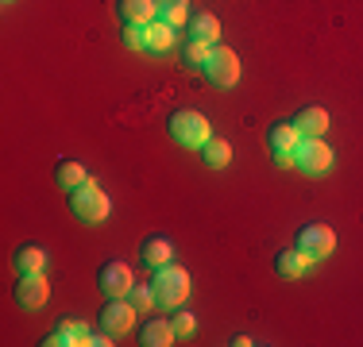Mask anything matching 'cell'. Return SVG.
Returning <instances> with one entry per match:
<instances>
[{
	"mask_svg": "<svg viewBox=\"0 0 363 347\" xmlns=\"http://www.w3.org/2000/svg\"><path fill=\"white\" fill-rule=\"evenodd\" d=\"M120 16L128 23H155L159 20V0H116Z\"/></svg>",
	"mask_w": 363,
	"mask_h": 347,
	"instance_id": "obj_16",
	"label": "cell"
},
{
	"mask_svg": "<svg viewBox=\"0 0 363 347\" xmlns=\"http://www.w3.org/2000/svg\"><path fill=\"white\" fill-rule=\"evenodd\" d=\"M16 271H20V274L47 271V251H43L39 243H23V247L16 251Z\"/></svg>",
	"mask_w": 363,
	"mask_h": 347,
	"instance_id": "obj_17",
	"label": "cell"
},
{
	"mask_svg": "<svg viewBox=\"0 0 363 347\" xmlns=\"http://www.w3.org/2000/svg\"><path fill=\"white\" fill-rule=\"evenodd\" d=\"M189 35H194V39H205V42H217L220 39V20L213 12H197L194 20H189Z\"/></svg>",
	"mask_w": 363,
	"mask_h": 347,
	"instance_id": "obj_18",
	"label": "cell"
},
{
	"mask_svg": "<svg viewBox=\"0 0 363 347\" xmlns=\"http://www.w3.org/2000/svg\"><path fill=\"white\" fill-rule=\"evenodd\" d=\"M209 55H213V42H205V39H189V47H186V62H189V66L205 69Z\"/></svg>",
	"mask_w": 363,
	"mask_h": 347,
	"instance_id": "obj_24",
	"label": "cell"
},
{
	"mask_svg": "<svg viewBox=\"0 0 363 347\" xmlns=\"http://www.w3.org/2000/svg\"><path fill=\"white\" fill-rule=\"evenodd\" d=\"M228 343H232V347H252L255 340H252V336H236V340H228Z\"/></svg>",
	"mask_w": 363,
	"mask_h": 347,
	"instance_id": "obj_28",
	"label": "cell"
},
{
	"mask_svg": "<svg viewBox=\"0 0 363 347\" xmlns=\"http://www.w3.org/2000/svg\"><path fill=\"white\" fill-rule=\"evenodd\" d=\"M124 47L147 50V23H124Z\"/></svg>",
	"mask_w": 363,
	"mask_h": 347,
	"instance_id": "obj_25",
	"label": "cell"
},
{
	"mask_svg": "<svg viewBox=\"0 0 363 347\" xmlns=\"http://www.w3.org/2000/svg\"><path fill=\"white\" fill-rule=\"evenodd\" d=\"M201 159H205V166H213V170H220V166H228V159H232V147H228V139H220V135H213L209 143L201 147Z\"/></svg>",
	"mask_w": 363,
	"mask_h": 347,
	"instance_id": "obj_19",
	"label": "cell"
},
{
	"mask_svg": "<svg viewBox=\"0 0 363 347\" xmlns=\"http://www.w3.org/2000/svg\"><path fill=\"white\" fill-rule=\"evenodd\" d=\"M47 297H50V282L39 274H20V282H16V305L20 309H28V312H35L47 305Z\"/></svg>",
	"mask_w": 363,
	"mask_h": 347,
	"instance_id": "obj_7",
	"label": "cell"
},
{
	"mask_svg": "<svg viewBox=\"0 0 363 347\" xmlns=\"http://www.w3.org/2000/svg\"><path fill=\"white\" fill-rule=\"evenodd\" d=\"M333 247H336V232L328 224H301L298 228V251H306L313 263L333 255Z\"/></svg>",
	"mask_w": 363,
	"mask_h": 347,
	"instance_id": "obj_6",
	"label": "cell"
},
{
	"mask_svg": "<svg viewBox=\"0 0 363 347\" xmlns=\"http://www.w3.org/2000/svg\"><path fill=\"white\" fill-rule=\"evenodd\" d=\"M112 343V332H108V328H105V332H93L89 336V347H108Z\"/></svg>",
	"mask_w": 363,
	"mask_h": 347,
	"instance_id": "obj_27",
	"label": "cell"
},
{
	"mask_svg": "<svg viewBox=\"0 0 363 347\" xmlns=\"http://www.w3.org/2000/svg\"><path fill=\"white\" fill-rule=\"evenodd\" d=\"M294 124H298L301 135H317V139H321L328 127H333V120H328V112L321 108V104H306V108L294 116Z\"/></svg>",
	"mask_w": 363,
	"mask_h": 347,
	"instance_id": "obj_11",
	"label": "cell"
},
{
	"mask_svg": "<svg viewBox=\"0 0 363 347\" xmlns=\"http://www.w3.org/2000/svg\"><path fill=\"white\" fill-rule=\"evenodd\" d=\"M194 328H197V320L189 317V312H182V309H178V317H174V332H178V336H189Z\"/></svg>",
	"mask_w": 363,
	"mask_h": 347,
	"instance_id": "obj_26",
	"label": "cell"
},
{
	"mask_svg": "<svg viewBox=\"0 0 363 347\" xmlns=\"http://www.w3.org/2000/svg\"><path fill=\"white\" fill-rule=\"evenodd\" d=\"M174 42H178V28H174V23H167V20L147 23V50H155V55H167Z\"/></svg>",
	"mask_w": 363,
	"mask_h": 347,
	"instance_id": "obj_15",
	"label": "cell"
},
{
	"mask_svg": "<svg viewBox=\"0 0 363 347\" xmlns=\"http://www.w3.org/2000/svg\"><path fill=\"white\" fill-rule=\"evenodd\" d=\"M170 135H174L182 147H205L213 139V124H209V116H201L197 108H178L174 116H170Z\"/></svg>",
	"mask_w": 363,
	"mask_h": 347,
	"instance_id": "obj_3",
	"label": "cell"
},
{
	"mask_svg": "<svg viewBox=\"0 0 363 347\" xmlns=\"http://www.w3.org/2000/svg\"><path fill=\"white\" fill-rule=\"evenodd\" d=\"M140 255H143L147 266H167V263H174V243H170L167 236H147Z\"/></svg>",
	"mask_w": 363,
	"mask_h": 347,
	"instance_id": "obj_14",
	"label": "cell"
},
{
	"mask_svg": "<svg viewBox=\"0 0 363 347\" xmlns=\"http://www.w3.org/2000/svg\"><path fill=\"white\" fill-rule=\"evenodd\" d=\"M294 162H298L306 174H325L328 166H333V147H328L325 139H317V135H301L298 151H294Z\"/></svg>",
	"mask_w": 363,
	"mask_h": 347,
	"instance_id": "obj_4",
	"label": "cell"
},
{
	"mask_svg": "<svg viewBox=\"0 0 363 347\" xmlns=\"http://www.w3.org/2000/svg\"><path fill=\"white\" fill-rule=\"evenodd\" d=\"M205 74H209L213 85H220V89H232V85L240 81V58H236V50L213 47L209 62H205Z\"/></svg>",
	"mask_w": 363,
	"mask_h": 347,
	"instance_id": "obj_5",
	"label": "cell"
},
{
	"mask_svg": "<svg viewBox=\"0 0 363 347\" xmlns=\"http://www.w3.org/2000/svg\"><path fill=\"white\" fill-rule=\"evenodd\" d=\"M58 332L70 340V347H85V343H89V336H93L85 320H62V324H58Z\"/></svg>",
	"mask_w": 363,
	"mask_h": 347,
	"instance_id": "obj_23",
	"label": "cell"
},
{
	"mask_svg": "<svg viewBox=\"0 0 363 347\" xmlns=\"http://www.w3.org/2000/svg\"><path fill=\"white\" fill-rule=\"evenodd\" d=\"M309 266H313V258H309L306 251H298V247H286V251L274 255V271H279L282 278H301Z\"/></svg>",
	"mask_w": 363,
	"mask_h": 347,
	"instance_id": "obj_13",
	"label": "cell"
},
{
	"mask_svg": "<svg viewBox=\"0 0 363 347\" xmlns=\"http://www.w3.org/2000/svg\"><path fill=\"white\" fill-rule=\"evenodd\" d=\"M70 208H74V216L82 224H101V220H108L112 201H108L105 189L89 178V181H82L77 189H70Z\"/></svg>",
	"mask_w": 363,
	"mask_h": 347,
	"instance_id": "obj_1",
	"label": "cell"
},
{
	"mask_svg": "<svg viewBox=\"0 0 363 347\" xmlns=\"http://www.w3.org/2000/svg\"><path fill=\"white\" fill-rule=\"evenodd\" d=\"M155 293H159V305L162 309H182L189 297V274L182 266L167 263V266H155Z\"/></svg>",
	"mask_w": 363,
	"mask_h": 347,
	"instance_id": "obj_2",
	"label": "cell"
},
{
	"mask_svg": "<svg viewBox=\"0 0 363 347\" xmlns=\"http://www.w3.org/2000/svg\"><path fill=\"white\" fill-rule=\"evenodd\" d=\"M267 143H271V154L282 162V166H290L294 162V151H298L301 143V132L298 124H271L267 127Z\"/></svg>",
	"mask_w": 363,
	"mask_h": 347,
	"instance_id": "obj_9",
	"label": "cell"
},
{
	"mask_svg": "<svg viewBox=\"0 0 363 347\" xmlns=\"http://www.w3.org/2000/svg\"><path fill=\"white\" fill-rule=\"evenodd\" d=\"M4 4H12V0H4Z\"/></svg>",
	"mask_w": 363,
	"mask_h": 347,
	"instance_id": "obj_29",
	"label": "cell"
},
{
	"mask_svg": "<svg viewBox=\"0 0 363 347\" xmlns=\"http://www.w3.org/2000/svg\"><path fill=\"white\" fill-rule=\"evenodd\" d=\"M128 301H132V305L135 309H155V305H159V293H155V282L151 285H147V282H135L132 285V290H128Z\"/></svg>",
	"mask_w": 363,
	"mask_h": 347,
	"instance_id": "obj_21",
	"label": "cell"
},
{
	"mask_svg": "<svg viewBox=\"0 0 363 347\" xmlns=\"http://www.w3.org/2000/svg\"><path fill=\"white\" fill-rule=\"evenodd\" d=\"M135 312H140V309H135L128 297H108L105 312H101V328H108L112 336H120V332H128V328H132Z\"/></svg>",
	"mask_w": 363,
	"mask_h": 347,
	"instance_id": "obj_10",
	"label": "cell"
},
{
	"mask_svg": "<svg viewBox=\"0 0 363 347\" xmlns=\"http://www.w3.org/2000/svg\"><path fill=\"white\" fill-rule=\"evenodd\" d=\"M174 320H162V317H151L147 324L140 328V343L143 347H170L174 343Z\"/></svg>",
	"mask_w": 363,
	"mask_h": 347,
	"instance_id": "obj_12",
	"label": "cell"
},
{
	"mask_svg": "<svg viewBox=\"0 0 363 347\" xmlns=\"http://www.w3.org/2000/svg\"><path fill=\"white\" fill-rule=\"evenodd\" d=\"M186 16H189V0H159V20H167V23H186Z\"/></svg>",
	"mask_w": 363,
	"mask_h": 347,
	"instance_id": "obj_22",
	"label": "cell"
},
{
	"mask_svg": "<svg viewBox=\"0 0 363 347\" xmlns=\"http://www.w3.org/2000/svg\"><path fill=\"white\" fill-rule=\"evenodd\" d=\"M55 181L62 189H77L82 181H89V174H85V166L82 162H74V159H62L58 162V170H55Z\"/></svg>",
	"mask_w": 363,
	"mask_h": 347,
	"instance_id": "obj_20",
	"label": "cell"
},
{
	"mask_svg": "<svg viewBox=\"0 0 363 347\" xmlns=\"http://www.w3.org/2000/svg\"><path fill=\"white\" fill-rule=\"evenodd\" d=\"M101 290L108 293V297H128V290L135 285V278H132V266L124 263V258H108L105 266H101Z\"/></svg>",
	"mask_w": 363,
	"mask_h": 347,
	"instance_id": "obj_8",
	"label": "cell"
}]
</instances>
